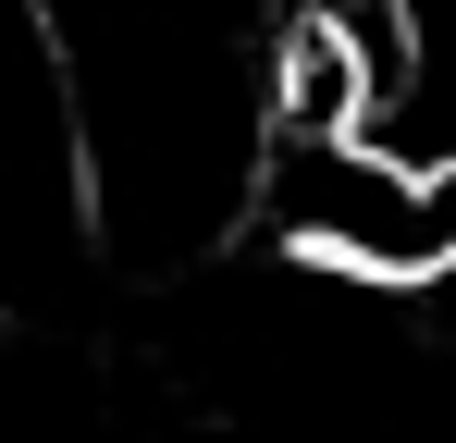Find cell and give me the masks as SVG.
Returning <instances> with one entry per match:
<instances>
[{
    "instance_id": "1",
    "label": "cell",
    "mask_w": 456,
    "mask_h": 443,
    "mask_svg": "<svg viewBox=\"0 0 456 443\" xmlns=\"http://www.w3.org/2000/svg\"><path fill=\"white\" fill-rule=\"evenodd\" d=\"M247 197L321 271H358V284H444L456 271V148L407 160L382 136H259Z\"/></svg>"
}]
</instances>
